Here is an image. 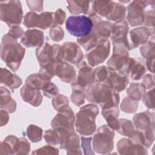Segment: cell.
<instances>
[{
	"mask_svg": "<svg viewBox=\"0 0 155 155\" xmlns=\"http://www.w3.org/2000/svg\"><path fill=\"white\" fill-rule=\"evenodd\" d=\"M126 14V8L123 4L118 2L114 3V8L111 13L106 18L109 21H115V22H120L124 20Z\"/></svg>",
	"mask_w": 155,
	"mask_h": 155,
	"instance_id": "cell-32",
	"label": "cell"
},
{
	"mask_svg": "<svg viewBox=\"0 0 155 155\" xmlns=\"http://www.w3.org/2000/svg\"><path fill=\"white\" fill-rule=\"evenodd\" d=\"M1 84H4L10 89L18 88L22 83V79L16 74H13L5 68H1Z\"/></svg>",
	"mask_w": 155,
	"mask_h": 155,
	"instance_id": "cell-23",
	"label": "cell"
},
{
	"mask_svg": "<svg viewBox=\"0 0 155 155\" xmlns=\"http://www.w3.org/2000/svg\"><path fill=\"white\" fill-rule=\"evenodd\" d=\"M95 74V81L99 82H106L108 74L110 69L105 65H102L96 68L94 70Z\"/></svg>",
	"mask_w": 155,
	"mask_h": 155,
	"instance_id": "cell-40",
	"label": "cell"
},
{
	"mask_svg": "<svg viewBox=\"0 0 155 155\" xmlns=\"http://www.w3.org/2000/svg\"><path fill=\"white\" fill-rule=\"evenodd\" d=\"M66 18V15L64 10L61 8L57 9L53 14V22L52 24V27H56L59 26V25H62Z\"/></svg>",
	"mask_w": 155,
	"mask_h": 155,
	"instance_id": "cell-45",
	"label": "cell"
},
{
	"mask_svg": "<svg viewBox=\"0 0 155 155\" xmlns=\"http://www.w3.org/2000/svg\"><path fill=\"white\" fill-rule=\"evenodd\" d=\"M91 2L92 4L91 12L105 18L111 13L115 3L112 1H94Z\"/></svg>",
	"mask_w": 155,
	"mask_h": 155,
	"instance_id": "cell-24",
	"label": "cell"
},
{
	"mask_svg": "<svg viewBox=\"0 0 155 155\" xmlns=\"http://www.w3.org/2000/svg\"><path fill=\"white\" fill-rule=\"evenodd\" d=\"M129 59V54H113L107 62L108 68L127 75V68Z\"/></svg>",
	"mask_w": 155,
	"mask_h": 155,
	"instance_id": "cell-22",
	"label": "cell"
},
{
	"mask_svg": "<svg viewBox=\"0 0 155 155\" xmlns=\"http://www.w3.org/2000/svg\"><path fill=\"white\" fill-rule=\"evenodd\" d=\"M1 127H3L5 125L9 120V116H8V113L4 110H1Z\"/></svg>",
	"mask_w": 155,
	"mask_h": 155,
	"instance_id": "cell-52",
	"label": "cell"
},
{
	"mask_svg": "<svg viewBox=\"0 0 155 155\" xmlns=\"http://www.w3.org/2000/svg\"><path fill=\"white\" fill-rule=\"evenodd\" d=\"M150 40L144 44L140 48V53L142 57L146 59L147 61L154 59V36Z\"/></svg>",
	"mask_w": 155,
	"mask_h": 155,
	"instance_id": "cell-36",
	"label": "cell"
},
{
	"mask_svg": "<svg viewBox=\"0 0 155 155\" xmlns=\"http://www.w3.org/2000/svg\"><path fill=\"white\" fill-rule=\"evenodd\" d=\"M98 107L93 104H87L80 108L75 116L76 131L82 136H90L96 130V118L99 114Z\"/></svg>",
	"mask_w": 155,
	"mask_h": 155,
	"instance_id": "cell-3",
	"label": "cell"
},
{
	"mask_svg": "<svg viewBox=\"0 0 155 155\" xmlns=\"http://www.w3.org/2000/svg\"><path fill=\"white\" fill-rule=\"evenodd\" d=\"M102 114L107 122V125L113 130L117 131L119 128V121L117 119L119 115L118 107L107 110H102Z\"/></svg>",
	"mask_w": 155,
	"mask_h": 155,
	"instance_id": "cell-27",
	"label": "cell"
},
{
	"mask_svg": "<svg viewBox=\"0 0 155 155\" xmlns=\"http://www.w3.org/2000/svg\"><path fill=\"white\" fill-rule=\"evenodd\" d=\"M62 61L64 62L76 65L81 63L84 59V54L79 46L75 42H65L61 45Z\"/></svg>",
	"mask_w": 155,
	"mask_h": 155,
	"instance_id": "cell-12",
	"label": "cell"
},
{
	"mask_svg": "<svg viewBox=\"0 0 155 155\" xmlns=\"http://www.w3.org/2000/svg\"><path fill=\"white\" fill-rule=\"evenodd\" d=\"M50 80L45 79L39 73L28 76L25 81V84L37 90H42L46 82Z\"/></svg>",
	"mask_w": 155,
	"mask_h": 155,
	"instance_id": "cell-33",
	"label": "cell"
},
{
	"mask_svg": "<svg viewBox=\"0 0 155 155\" xmlns=\"http://www.w3.org/2000/svg\"><path fill=\"white\" fill-rule=\"evenodd\" d=\"M26 133L28 138L32 142L36 143L42 140L43 130L35 125H29L27 128Z\"/></svg>",
	"mask_w": 155,
	"mask_h": 155,
	"instance_id": "cell-35",
	"label": "cell"
},
{
	"mask_svg": "<svg viewBox=\"0 0 155 155\" xmlns=\"http://www.w3.org/2000/svg\"><path fill=\"white\" fill-rule=\"evenodd\" d=\"M16 103L12 98L10 91L5 87H1V109L12 113L15 111Z\"/></svg>",
	"mask_w": 155,
	"mask_h": 155,
	"instance_id": "cell-26",
	"label": "cell"
},
{
	"mask_svg": "<svg viewBox=\"0 0 155 155\" xmlns=\"http://www.w3.org/2000/svg\"><path fill=\"white\" fill-rule=\"evenodd\" d=\"M117 148L120 154H147L145 147L134 143L130 138H124L117 142Z\"/></svg>",
	"mask_w": 155,
	"mask_h": 155,
	"instance_id": "cell-15",
	"label": "cell"
},
{
	"mask_svg": "<svg viewBox=\"0 0 155 155\" xmlns=\"http://www.w3.org/2000/svg\"><path fill=\"white\" fill-rule=\"evenodd\" d=\"M76 67L78 69V76L72 83L86 88L96 81L94 70L86 62L82 61Z\"/></svg>",
	"mask_w": 155,
	"mask_h": 155,
	"instance_id": "cell-14",
	"label": "cell"
},
{
	"mask_svg": "<svg viewBox=\"0 0 155 155\" xmlns=\"http://www.w3.org/2000/svg\"><path fill=\"white\" fill-rule=\"evenodd\" d=\"M154 1H133L127 6V19L131 26L143 24L144 9Z\"/></svg>",
	"mask_w": 155,
	"mask_h": 155,
	"instance_id": "cell-10",
	"label": "cell"
},
{
	"mask_svg": "<svg viewBox=\"0 0 155 155\" xmlns=\"http://www.w3.org/2000/svg\"><path fill=\"white\" fill-rule=\"evenodd\" d=\"M65 27L70 35L79 38L88 35L91 31L93 23L85 15L70 16L66 21Z\"/></svg>",
	"mask_w": 155,
	"mask_h": 155,
	"instance_id": "cell-6",
	"label": "cell"
},
{
	"mask_svg": "<svg viewBox=\"0 0 155 155\" xmlns=\"http://www.w3.org/2000/svg\"><path fill=\"white\" fill-rule=\"evenodd\" d=\"M44 137L46 142L51 145H59L61 136L59 133L54 130H45L44 133Z\"/></svg>",
	"mask_w": 155,
	"mask_h": 155,
	"instance_id": "cell-37",
	"label": "cell"
},
{
	"mask_svg": "<svg viewBox=\"0 0 155 155\" xmlns=\"http://www.w3.org/2000/svg\"><path fill=\"white\" fill-rule=\"evenodd\" d=\"M85 97L89 102L99 104L102 110L117 107L120 101L118 93L114 91L107 83L97 81L85 88Z\"/></svg>",
	"mask_w": 155,
	"mask_h": 155,
	"instance_id": "cell-1",
	"label": "cell"
},
{
	"mask_svg": "<svg viewBox=\"0 0 155 155\" xmlns=\"http://www.w3.org/2000/svg\"><path fill=\"white\" fill-rule=\"evenodd\" d=\"M18 138L13 135H8L1 142L0 154H14Z\"/></svg>",
	"mask_w": 155,
	"mask_h": 155,
	"instance_id": "cell-30",
	"label": "cell"
},
{
	"mask_svg": "<svg viewBox=\"0 0 155 155\" xmlns=\"http://www.w3.org/2000/svg\"><path fill=\"white\" fill-rule=\"evenodd\" d=\"M1 20L10 27L18 26L22 22L23 12L19 1L0 2Z\"/></svg>",
	"mask_w": 155,
	"mask_h": 155,
	"instance_id": "cell-5",
	"label": "cell"
},
{
	"mask_svg": "<svg viewBox=\"0 0 155 155\" xmlns=\"http://www.w3.org/2000/svg\"><path fill=\"white\" fill-rule=\"evenodd\" d=\"M114 136V130L107 125L99 127L93 138L94 150L101 154H110L113 148Z\"/></svg>",
	"mask_w": 155,
	"mask_h": 155,
	"instance_id": "cell-4",
	"label": "cell"
},
{
	"mask_svg": "<svg viewBox=\"0 0 155 155\" xmlns=\"http://www.w3.org/2000/svg\"><path fill=\"white\" fill-rule=\"evenodd\" d=\"M44 33L38 29H28L21 38L20 42L27 47H40L44 44Z\"/></svg>",
	"mask_w": 155,
	"mask_h": 155,
	"instance_id": "cell-17",
	"label": "cell"
},
{
	"mask_svg": "<svg viewBox=\"0 0 155 155\" xmlns=\"http://www.w3.org/2000/svg\"><path fill=\"white\" fill-rule=\"evenodd\" d=\"M53 14V12H45L38 15L35 12H29L24 18L23 24L28 28H39L45 30L51 28Z\"/></svg>",
	"mask_w": 155,
	"mask_h": 155,
	"instance_id": "cell-8",
	"label": "cell"
},
{
	"mask_svg": "<svg viewBox=\"0 0 155 155\" xmlns=\"http://www.w3.org/2000/svg\"><path fill=\"white\" fill-rule=\"evenodd\" d=\"M67 8L70 13L73 15L87 14L90 7L89 1H67Z\"/></svg>",
	"mask_w": 155,
	"mask_h": 155,
	"instance_id": "cell-28",
	"label": "cell"
},
{
	"mask_svg": "<svg viewBox=\"0 0 155 155\" xmlns=\"http://www.w3.org/2000/svg\"><path fill=\"white\" fill-rule=\"evenodd\" d=\"M28 7L31 10L41 12L43 9V1H27Z\"/></svg>",
	"mask_w": 155,
	"mask_h": 155,
	"instance_id": "cell-51",
	"label": "cell"
},
{
	"mask_svg": "<svg viewBox=\"0 0 155 155\" xmlns=\"http://www.w3.org/2000/svg\"><path fill=\"white\" fill-rule=\"evenodd\" d=\"M145 91L146 88L140 83H131L127 89L128 97L136 101H139L142 98Z\"/></svg>",
	"mask_w": 155,
	"mask_h": 155,
	"instance_id": "cell-31",
	"label": "cell"
},
{
	"mask_svg": "<svg viewBox=\"0 0 155 155\" xmlns=\"http://www.w3.org/2000/svg\"><path fill=\"white\" fill-rule=\"evenodd\" d=\"M59 150L51 145H45L40 148L35 150L32 154H58Z\"/></svg>",
	"mask_w": 155,
	"mask_h": 155,
	"instance_id": "cell-47",
	"label": "cell"
},
{
	"mask_svg": "<svg viewBox=\"0 0 155 155\" xmlns=\"http://www.w3.org/2000/svg\"><path fill=\"white\" fill-rule=\"evenodd\" d=\"M36 56L40 67L63 62L61 59V45L58 44L50 45L48 42L44 43L36 48Z\"/></svg>",
	"mask_w": 155,
	"mask_h": 155,
	"instance_id": "cell-7",
	"label": "cell"
},
{
	"mask_svg": "<svg viewBox=\"0 0 155 155\" xmlns=\"http://www.w3.org/2000/svg\"><path fill=\"white\" fill-rule=\"evenodd\" d=\"M81 147L84 151V154H94V153L92 150L91 143L92 137H85L82 136L81 137Z\"/></svg>",
	"mask_w": 155,
	"mask_h": 155,
	"instance_id": "cell-48",
	"label": "cell"
},
{
	"mask_svg": "<svg viewBox=\"0 0 155 155\" xmlns=\"http://www.w3.org/2000/svg\"><path fill=\"white\" fill-rule=\"evenodd\" d=\"M20 94L24 101L34 107L40 105L42 102V96L40 90L33 88L25 84L21 88Z\"/></svg>",
	"mask_w": 155,
	"mask_h": 155,
	"instance_id": "cell-21",
	"label": "cell"
},
{
	"mask_svg": "<svg viewBox=\"0 0 155 155\" xmlns=\"http://www.w3.org/2000/svg\"><path fill=\"white\" fill-rule=\"evenodd\" d=\"M71 87L72 90L71 101L76 106H81L84 103L85 88L74 83H71Z\"/></svg>",
	"mask_w": 155,
	"mask_h": 155,
	"instance_id": "cell-29",
	"label": "cell"
},
{
	"mask_svg": "<svg viewBox=\"0 0 155 155\" xmlns=\"http://www.w3.org/2000/svg\"><path fill=\"white\" fill-rule=\"evenodd\" d=\"M133 124L137 130L145 131L154 128V113L145 111L135 114L133 119Z\"/></svg>",
	"mask_w": 155,
	"mask_h": 155,
	"instance_id": "cell-18",
	"label": "cell"
},
{
	"mask_svg": "<svg viewBox=\"0 0 155 155\" xmlns=\"http://www.w3.org/2000/svg\"><path fill=\"white\" fill-rule=\"evenodd\" d=\"M52 105L56 110L58 111L59 109L68 105V99L65 96L58 94L52 99Z\"/></svg>",
	"mask_w": 155,
	"mask_h": 155,
	"instance_id": "cell-41",
	"label": "cell"
},
{
	"mask_svg": "<svg viewBox=\"0 0 155 155\" xmlns=\"http://www.w3.org/2000/svg\"><path fill=\"white\" fill-rule=\"evenodd\" d=\"M7 33L12 37L15 38V39H18V38H21L22 36V35L24 33V31L21 27L18 25L10 27V30Z\"/></svg>",
	"mask_w": 155,
	"mask_h": 155,
	"instance_id": "cell-50",
	"label": "cell"
},
{
	"mask_svg": "<svg viewBox=\"0 0 155 155\" xmlns=\"http://www.w3.org/2000/svg\"><path fill=\"white\" fill-rule=\"evenodd\" d=\"M146 65L144 61L139 58H130L127 73L134 81L140 80L146 72Z\"/></svg>",
	"mask_w": 155,
	"mask_h": 155,
	"instance_id": "cell-20",
	"label": "cell"
},
{
	"mask_svg": "<svg viewBox=\"0 0 155 155\" xmlns=\"http://www.w3.org/2000/svg\"><path fill=\"white\" fill-rule=\"evenodd\" d=\"M128 30V22L125 20L113 23L110 36L112 42L117 40L128 41L127 38Z\"/></svg>",
	"mask_w": 155,
	"mask_h": 155,
	"instance_id": "cell-25",
	"label": "cell"
},
{
	"mask_svg": "<svg viewBox=\"0 0 155 155\" xmlns=\"http://www.w3.org/2000/svg\"><path fill=\"white\" fill-rule=\"evenodd\" d=\"M154 29L146 27H140L133 28L130 31V40H128L130 50L134 49L141 44H145L149 37L154 36Z\"/></svg>",
	"mask_w": 155,
	"mask_h": 155,
	"instance_id": "cell-13",
	"label": "cell"
},
{
	"mask_svg": "<svg viewBox=\"0 0 155 155\" xmlns=\"http://www.w3.org/2000/svg\"><path fill=\"white\" fill-rule=\"evenodd\" d=\"M58 111L51 123L52 128L58 131L74 130L75 116L73 110L67 105Z\"/></svg>",
	"mask_w": 155,
	"mask_h": 155,
	"instance_id": "cell-9",
	"label": "cell"
},
{
	"mask_svg": "<svg viewBox=\"0 0 155 155\" xmlns=\"http://www.w3.org/2000/svg\"><path fill=\"white\" fill-rule=\"evenodd\" d=\"M119 121V128L117 131L122 136L131 137L136 131L131 121L125 119H120Z\"/></svg>",
	"mask_w": 155,
	"mask_h": 155,
	"instance_id": "cell-34",
	"label": "cell"
},
{
	"mask_svg": "<svg viewBox=\"0 0 155 155\" xmlns=\"http://www.w3.org/2000/svg\"><path fill=\"white\" fill-rule=\"evenodd\" d=\"M138 107V101L132 100L128 96L124 97L120 104V109L127 113H134Z\"/></svg>",
	"mask_w": 155,
	"mask_h": 155,
	"instance_id": "cell-38",
	"label": "cell"
},
{
	"mask_svg": "<svg viewBox=\"0 0 155 155\" xmlns=\"http://www.w3.org/2000/svg\"><path fill=\"white\" fill-rule=\"evenodd\" d=\"M49 35L51 40L54 42H59L62 41L64 37V32L62 27L58 26L50 28Z\"/></svg>",
	"mask_w": 155,
	"mask_h": 155,
	"instance_id": "cell-44",
	"label": "cell"
},
{
	"mask_svg": "<svg viewBox=\"0 0 155 155\" xmlns=\"http://www.w3.org/2000/svg\"><path fill=\"white\" fill-rule=\"evenodd\" d=\"M143 102L146 107L149 109H154V88L150 89L145 91L143 96Z\"/></svg>",
	"mask_w": 155,
	"mask_h": 155,
	"instance_id": "cell-43",
	"label": "cell"
},
{
	"mask_svg": "<svg viewBox=\"0 0 155 155\" xmlns=\"http://www.w3.org/2000/svg\"><path fill=\"white\" fill-rule=\"evenodd\" d=\"M55 75L62 82L72 83L76 78V70L70 64L61 62L55 65Z\"/></svg>",
	"mask_w": 155,
	"mask_h": 155,
	"instance_id": "cell-19",
	"label": "cell"
},
{
	"mask_svg": "<svg viewBox=\"0 0 155 155\" xmlns=\"http://www.w3.org/2000/svg\"><path fill=\"white\" fill-rule=\"evenodd\" d=\"M25 49L18 42V39L7 33L2 38L1 58L13 71H16L25 55Z\"/></svg>",
	"mask_w": 155,
	"mask_h": 155,
	"instance_id": "cell-2",
	"label": "cell"
},
{
	"mask_svg": "<svg viewBox=\"0 0 155 155\" xmlns=\"http://www.w3.org/2000/svg\"><path fill=\"white\" fill-rule=\"evenodd\" d=\"M142 84L146 89H151L154 87V81L153 76L150 74H146L143 77Z\"/></svg>",
	"mask_w": 155,
	"mask_h": 155,
	"instance_id": "cell-49",
	"label": "cell"
},
{
	"mask_svg": "<svg viewBox=\"0 0 155 155\" xmlns=\"http://www.w3.org/2000/svg\"><path fill=\"white\" fill-rule=\"evenodd\" d=\"M110 51V41L105 39L101 41L86 54L88 65L93 67L104 62L109 56Z\"/></svg>",
	"mask_w": 155,
	"mask_h": 155,
	"instance_id": "cell-11",
	"label": "cell"
},
{
	"mask_svg": "<svg viewBox=\"0 0 155 155\" xmlns=\"http://www.w3.org/2000/svg\"><path fill=\"white\" fill-rule=\"evenodd\" d=\"M105 83L114 91L119 93L126 88L129 83V78L127 75L110 69L108 77Z\"/></svg>",
	"mask_w": 155,
	"mask_h": 155,
	"instance_id": "cell-16",
	"label": "cell"
},
{
	"mask_svg": "<svg viewBox=\"0 0 155 155\" xmlns=\"http://www.w3.org/2000/svg\"><path fill=\"white\" fill-rule=\"evenodd\" d=\"M42 91L44 95L48 98L54 97L59 93V90L57 88V86L51 82V81H48L46 82Z\"/></svg>",
	"mask_w": 155,
	"mask_h": 155,
	"instance_id": "cell-42",
	"label": "cell"
},
{
	"mask_svg": "<svg viewBox=\"0 0 155 155\" xmlns=\"http://www.w3.org/2000/svg\"><path fill=\"white\" fill-rule=\"evenodd\" d=\"M30 151V142L24 137L19 138L16 145L14 154H27Z\"/></svg>",
	"mask_w": 155,
	"mask_h": 155,
	"instance_id": "cell-39",
	"label": "cell"
},
{
	"mask_svg": "<svg viewBox=\"0 0 155 155\" xmlns=\"http://www.w3.org/2000/svg\"><path fill=\"white\" fill-rule=\"evenodd\" d=\"M143 24L148 28L154 29V10H149L144 12Z\"/></svg>",
	"mask_w": 155,
	"mask_h": 155,
	"instance_id": "cell-46",
	"label": "cell"
}]
</instances>
